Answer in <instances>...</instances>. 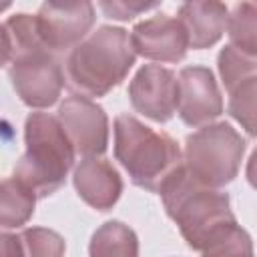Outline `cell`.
<instances>
[{
    "label": "cell",
    "mask_w": 257,
    "mask_h": 257,
    "mask_svg": "<svg viewBox=\"0 0 257 257\" xmlns=\"http://www.w3.org/2000/svg\"><path fill=\"white\" fill-rule=\"evenodd\" d=\"M90 257H139L137 235L118 221L104 223L90 239Z\"/></svg>",
    "instance_id": "obj_15"
},
{
    "label": "cell",
    "mask_w": 257,
    "mask_h": 257,
    "mask_svg": "<svg viewBox=\"0 0 257 257\" xmlns=\"http://www.w3.org/2000/svg\"><path fill=\"white\" fill-rule=\"evenodd\" d=\"M26 151L14 167V179L36 197H48L64 185L74 163V149L58 122L46 112H32L24 126Z\"/></svg>",
    "instance_id": "obj_3"
},
{
    "label": "cell",
    "mask_w": 257,
    "mask_h": 257,
    "mask_svg": "<svg viewBox=\"0 0 257 257\" xmlns=\"http://www.w3.org/2000/svg\"><path fill=\"white\" fill-rule=\"evenodd\" d=\"M114 155L131 181L151 193H159L161 185L183 165L181 151L169 135L153 131L128 114L114 120Z\"/></svg>",
    "instance_id": "obj_4"
},
{
    "label": "cell",
    "mask_w": 257,
    "mask_h": 257,
    "mask_svg": "<svg viewBox=\"0 0 257 257\" xmlns=\"http://www.w3.org/2000/svg\"><path fill=\"white\" fill-rule=\"evenodd\" d=\"M74 187L90 207L106 211L120 197L122 181L108 161L86 157L74 171Z\"/></svg>",
    "instance_id": "obj_12"
},
{
    "label": "cell",
    "mask_w": 257,
    "mask_h": 257,
    "mask_svg": "<svg viewBox=\"0 0 257 257\" xmlns=\"http://www.w3.org/2000/svg\"><path fill=\"white\" fill-rule=\"evenodd\" d=\"M36 195L18 179L0 183V227H20L34 213Z\"/></svg>",
    "instance_id": "obj_14"
},
{
    "label": "cell",
    "mask_w": 257,
    "mask_h": 257,
    "mask_svg": "<svg viewBox=\"0 0 257 257\" xmlns=\"http://www.w3.org/2000/svg\"><path fill=\"white\" fill-rule=\"evenodd\" d=\"M157 6H159L157 2H151V4L147 2H100V10L108 18H114V20H131L139 16L141 12L153 10Z\"/></svg>",
    "instance_id": "obj_21"
},
{
    "label": "cell",
    "mask_w": 257,
    "mask_h": 257,
    "mask_svg": "<svg viewBox=\"0 0 257 257\" xmlns=\"http://www.w3.org/2000/svg\"><path fill=\"white\" fill-rule=\"evenodd\" d=\"M0 257H24L18 235L0 233Z\"/></svg>",
    "instance_id": "obj_22"
},
{
    "label": "cell",
    "mask_w": 257,
    "mask_h": 257,
    "mask_svg": "<svg viewBox=\"0 0 257 257\" xmlns=\"http://www.w3.org/2000/svg\"><path fill=\"white\" fill-rule=\"evenodd\" d=\"M255 12H257L255 2H243V4H237L235 10H233V16L227 18L229 36H231V42H233L231 46L237 48L239 52L247 54V56H255V52H257Z\"/></svg>",
    "instance_id": "obj_16"
},
{
    "label": "cell",
    "mask_w": 257,
    "mask_h": 257,
    "mask_svg": "<svg viewBox=\"0 0 257 257\" xmlns=\"http://www.w3.org/2000/svg\"><path fill=\"white\" fill-rule=\"evenodd\" d=\"M219 70H221L225 88L231 92L241 82L255 76V60H253V56H247V54L239 52L237 48L227 46L219 54Z\"/></svg>",
    "instance_id": "obj_17"
},
{
    "label": "cell",
    "mask_w": 257,
    "mask_h": 257,
    "mask_svg": "<svg viewBox=\"0 0 257 257\" xmlns=\"http://www.w3.org/2000/svg\"><path fill=\"white\" fill-rule=\"evenodd\" d=\"M227 18V6L221 2H187L179 8L177 20L187 32L189 46L207 48L221 38Z\"/></svg>",
    "instance_id": "obj_13"
},
{
    "label": "cell",
    "mask_w": 257,
    "mask_h": 257,
    "mask_svg": "<svg viewBox=\"0 0 257 257\" xmlns=\"http://www.w3.org/2000/svg\"><path fill=\"white\" fill-rule=\"evenodd\" d=\"M245 141L227 122L203 126L187 139L185 171L203 187H221L237 175Z\"/></svg>",
    "instance_id": "obj_5"
},
{
    "label": "cell",
    "mask_w": 257,
    "mask_h": 257,
    "mask_svg": "<svg viewBox=\"0 0 257 257\" xmlns=\"http://www.w3.org/2000/svg\"><path fill=\"white\" fill-rule=\"evenodd\" d=\"M229 112L245 126L249 135L255 133V76L247 78L235 90H231Z\"/></svg>",
    "instance_id": "obj_20"
},
{
    "label": "cell",
    "mask_w": 257,
    "mask_h": 257,
    "mask_svg": "<svg viewBox=\"0 0 257 257\" xmlns=\"http://www.w3.org/2000/svg\"><path fill=\"white\" fill-rule=\"evenodd\" d=\"M159 195L191 249H207L225 231L237 225L229 197L193 181L183 165L161 185Z\"/></svg>",
    "instance_id": "obj_1"
},
{
    "label": "cell",
    "mask_w": 257,
    "mask_h": 257,
    "mask_svg": "<svg viewBox=\"0 0 257 257\" xmlns=\"http://www.w3.org/2000/svg\"><path fill=\"white\" fill-rule=\"evenodd\" d=\"M135 58L128 32L102 26L70 50L64 64L66 80L86 96H102L124 80Z\"/></svg>",
    "instance_id": "obj_2"
},
{
    "label": "cell",
    "mask_w": 257,
    "mask_h": 257,
    "mask_svg": "<svg viewBox=\"0 0 257 257\" xmlns=\"http://www.w3.org/2000/svg\"><path fill=\"white\" fill-rule=\"evenodd\" d=\"M177 108L189 126H201L221 114L223 102L215 84V78L205 66H187L181 70Z\"/></svg>",
    "instance_id": "obj_10"
},
{
    "label": "cell",
    "mask_w": 257,
    "mask_h": 257,
    "mask_svg": "<svg viewBox=\"0 0 257 257\" xmlns=\"http://www.w3.org/2000/svg\"><path fill=\"white\" fill-rule=\"evenodd\" d=\"M8 6H10V4H8V2H0V12H2V10H6V8H8Z\"/></svg>",
    "instance_id": "obj_24"
},
{
    "label": "cell",
    "mask_w": 257,
    "mask_h": 257,
    "mask_svg": "<svg viewBox=\"0 0 257 257\" xmlns=\"http://www.w3.org/2000/svg\"><path fill=\"white\" fill-rule=\"evenodd\" d=\"M10 80L22 102L44 108L58 100L64 86V72L54 54L38 44L12 48Z\"/></svg>",
    "instance_id": "obj_6"
},
{
    "label": "cell",
    "mask_w": 257,
    "mask_h": 257,
    "mask_svg": "<svg viewBox=\"0 0 257 257\" xmlns=\"http://www.w3.org/2000/svg\"><path fill=\"white\" fill-rule=\"evenodd\" d=\"M128 96L133 106L141 114L157 122H165L177 110V78L169 68H163L159 64H147L135 74L128 86Z\"/></svg>",
    "instance_id": "obj_9"
},
{
    "label": "cell",
    "mask_w": 257,
    "mask_h": 257,
    "mask_svg": "<svg viewBox=\"0 0 257 257\" xmlns=\"http://www.w3.org/2000/svg\"><path fill=\"white\" fill-rule=\"evenodd\" d=\"M58 122L74 151L86 157L104 153L108 141L106 114L86 96H68L58 108Z\"/></svg>",
    "instance_id": "obj_8"
},
{
    "label": "cell",
    "mask_w": 257,
    "mask_h": 257,
    "mask_svg": "<svg viewBox=\"0 0 257 257\" xmlns=\"http://www.w3.org/2000/svg\"><path fill=\"white\" fill-rule=\"evenodd\" d=\"M24 257H62L64 255V239L42 227L24 229L20 235Z\"/></svg>",
    "instance_id": "obj_18"
},
{
    "label": "cell",
    "mask_w": 257,
    "mask_h": 257,
    "mask_svg": "<svg viewBox=\"0 0 257 257\" xmlns=\"http://www.w3.org/2000/svg\"><path fill=\"white\" fill-rule=\"evenodd\" d=\"M128 36L135 54L151 60L177 62L189 48V38L183 24L177 18H169L165 14L139 22Z\"/></svg>",
    "instance_id": "obj_11"
},
{
    "label": "cell",
    "mask_w": 257,
    "mask_h": 257,
    "mask_svg": "<svg viewBox=\"0 0 257 257\" xmlns=\"http://www.w3.org/2000/svg\"><path fill=\"white\" fill-rule=\"evenodd\" d=\"M34 18L38 42L50 54L72 50L94 22V6L90 2H46Z\"/></svg>",
    "instance_id": "obj_7"
},
{
    "label": "cell",
    "mask_w": 257,
    "mask_h": 257,
    "mask_svg": "<svg viewBox=\"0 0 257 257\" xmlns=\"http://www.w3.org/2000/svg\"><path fill=\"white\" fill-rule=\"evenodd\" d=\"M12 58V40L4 24H0V66Z\"/></svg>",
    "instance_id": "obj_23"
},
{
    "label": "cell",
    "mask_w": 257,
    "mask_h": 257,
    "mask_svg": "<svg viewBox=\"0 0 257 257\" xmlns=\"http://www.w3.org/2000/svg\"><path fill=\"white\" fill-rule=\"evenodd\" d=\"M201 255L203 257H253V247H251L249 235L239 225H233L217 241H213L207 249H203Z\"/></svg>",
    "instance_id": "obj_19"
}]
</instances>
